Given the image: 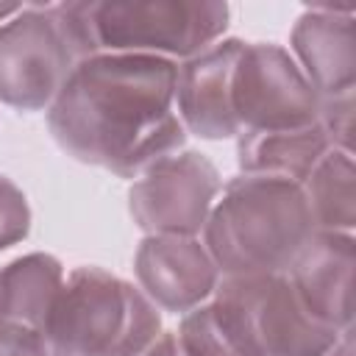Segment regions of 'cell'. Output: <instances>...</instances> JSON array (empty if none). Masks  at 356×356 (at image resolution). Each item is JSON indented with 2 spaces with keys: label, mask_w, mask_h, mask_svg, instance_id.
<instances>
[{
  "label": "cell",
  "mask_w": 356,
  "mask_h": 356,
  "mask_svg": "<svg viewBox=\"0 0 356 356\" xmlns=\"http://www.w3.org/2000/svg\"><path fill=\"white\" fill-rule=\"evenodd\" d=\"M178 64L139 53H97L72 70L47 108L58 147L120 178H136L178 153L186 131L175 111Z\"/></svg>",
  "instance_id": "obj_1"
},
{
  "label": "cell",
  "mask_w": 356,
  "mask_h": 356,
  "mask_svg": "<svg viewBox=\"0 0 356 356\" xmlns=\"http://www.w3.org/2000/svg\"><path fill=\"white\" fill-rule=\"evenodd\" d=\"M317 231L300 184L270 175L228 181L203 225V245L220 275L286 273Z\"/></svg>",
  "instance_id": "obj_2"
},
{
  "label": "cell",
  "mask_w": 356,
  "mask_h": 356,
  "mask_svg": "<svg viewBox=\"0 0 356 356\" xmlns=\"http://www.w3.org/2000/svg\"><path fill=\"white\" fill-rule=\"evenodd\" d=\"M78 58L139 53L186 61L228 28L231 8L220 0H81L53 3Z\"/></svg>",
  "instance_id": "obj_3"
},
{
  "label": "cell",
  "mask_w": 356,
  "mask_h": 356,
  "mask_svg": "<svg viewBox=\"0 0 356 356\" xmlns=\"http://www.w3.org/2000/svg\"><path fill=\"white\" fill-rule=\"evenodd\" d=\"M50 356H142L161 334L159 309L103 267H75L42 328Z\"/></svg>",
  "instance_id": "obj_4"
},
{
  "label": "cell",
  "mask_w": 356,
  "mask_h": 356,
  "mask_svg": "<svg viewBox=\"0 0 356 356\" xmlns=\"http://www.w3.org/2000/svg\"><path fill=\"white\" fill-rule=\"evenodd\" d=\"M211 300L228 314L253 356H328L348 334L320 323L286 273L220 275Z\"/></svg>",
  "instance_id": "obj_5"
},
{
  "label": "cell",
  "mask_w": 356,
  "mask_h": 356,
  "mask_svg": "<svg viewBox=\"0 0 356 356\" xmlns=\"http://www.w3.org/2000/svg\"><path fill=\"white\" fill-rule=\"evenodd\" d=\"M78 61L53 3L22 6L0 25V100L17 111H47Z\"/></svg>",
  "instance_id": "obj_6"
},
{
  "label": "cell",
  "mask_w": 356,
  "mask_h": 356,
  "mask_svg": "<svg viewBox=\"0 0 356 356\" xmlns=\"http://www.w3.org/2000/svg\"><path fill=\"white\" fill-rule=\"evenodd\" d=\"M220 189L222 178L203 153H170L136 175L128 211L147 236H197Z\"/></svg>",
  "instance_id": "obj_7"
},
{
  "label": "cell",
  "mask_w": 356,
  "mask_h": 356,
  "mask_svg": "<svg viewBox=\"0 0 356 356\" xmlns=\"http://www.w3.org/2000/svg\"><path fill=\"white\" fill-rule=\"evenodd\" d=\"M234 114L239 134L306 128L320 117V97L281 44L245 42L234 75Z\"/></svg>",
  "instance_id": "obj_8"
},
{
  "label": "cell",
  "mask_w": 356,
  "mask_h": 356,
  "mask_svg": "<svg viewBox=\"0 0 356 356\" xmlns=\"http://www.w3.org/2000/svg\"><path fill=\"white\" fill-rule=\"evenodd\" d=\"M242 50V39H220L178 64L175 111L184 131L209 142L239 134L234 114V75Z\"/></svg>",
  "instance_id": "obj_9"
},
{
  "label": "cell",
  "mask_w": 356,
  "mask_h": 356,
  "mask_svg": "<svg viewBox=\"0 0 356 356\" xmlns=\"http://www.w3.org/2000/svg\"><path fill=\"white\" fill-rule=\"evenodd\" d=\"M136 284L164 312L186 314L214 295L220 270L197 236H145L134 256Z\"/></svg>",
  "instance_id": "obj_10"
},
{
  "label": "cell",
  "mask_w": 356,
  "mask_h": 356,
  "mask_svg": "<svg viewBox=\"0 0 356 356\" xmlns=\"http://www.w3.org/2000/svg\"><path fill=\"white\" fill-rule=\"evenodd\" d=\"M353 234L314 231L286 267L303 306L334 331H353Z\"/></svg>",
  "instance_id": "obj_11"
},
{
  "label": "cell",
  "mask_w": 356,
  "mask_h": 356,
  "mask_svg": "<svg viewBox=\"0 0 356 356\" xmlns=\"http://www.w3.org/2000/svg\"><path fill=\"white\" fill-rule=\"evenodd\" d=\"M292 58L320 100L356 92V36L350 6H309L292 28Z\"/></svg>",
  "instance_id": "obj_12"
},
{
  "label": "cell",
  "mask_w": 356,
  "mask_h": 356,
  "mask_svg": "<svg viewBox=\"0 0 356 356\" xmlns=\"http://www.w3.org/2000/svg\"><path fill=\"white\" fill-rule=\"evenodd\" d=\"M328 150L334 147L320 122L306 128L253 131L236 136V164L242 175L286 178L300 186Z\"/></svg>",
  "instance_id": "obj_13"
},
{
  "label": "cell",
  "mask_w": 356,
  "mask_h": 356,
  "mask_svg": "<svg viewBox=\"0 0 356 356\" xmlns=\"http://www.w3.org/2000/svg\"><path fill=\"white\" fill-rule=\"evenodd\" d=\"M64 284V267L50 253H28L0 267V320L44 328L56 295Z\"/></svg>",
  "instance_id": "obj_14"
},
{
  "label": "cell",
  "mask_w": 356,
  "mask_h": 356,
  "mask_svg": "<svg viewBox=\"0 0 356 356\" xmlns=\"http://www.w3.org/2000/svg\"><path fill=\"white\" fill-rule=\"evenodd\" d=\"M303 192L320 231L353 234L356 225V164L353 153L328 150L303 181Z\"/></svg>",
  "instance_id": "obj_15"
},
{
  "label": "cell",
  "mask_w": 356,
  "mask_h": 356,
  "mask_svg": "<svg viewBox=\"0 0 356 356\" xmlns=\"http://www.w3.org/2000/svg\"><path fill=\"white\" fill-rule=\"evenodd\" d=\"M175 339L184 356H253L228 314L211 300L181 317Z\"/></svg>",
  "instance_id": "obj_16"
},
{
  "label": "cell",
  "mask_w": 356,
  "mask_h": 356,
  "mask_svg": "<svg viewBox=\"0 0 356 356\" xmlns=\"http://www.w3.org/2000/svg\"><path fill=\"white\" fill-rule=\"evenodd\" d=\"M31 231V206L25 192L6 175H0V253L22 242Z\"/></svg>",
  "instance_id": "obj_17"
},
{
  "label": "cell",
  "mask_w": 356,
  "mask_h": 356,
  "mask_svg": "<svg viewBox=\"0 0 356 356\" xmlns=\"http://www.w3.org/2000/svg\"><path fill=\"white\" fill-rule=\"evenodd\" d=\"M353 97L356 95H339V97L320 100L317 122L331 139V147L342 153H353V106H356Z\"/></svg>",
  "instance_id": "obj_18"
},
{
  "label": "cell",
  "mask_w": 356,
  "mask_h": 356,
  "mask_svg": "<svg viewBox=\"0 0 356 356\" xmlns=\"http://www.w3.org/2000/svg\"><path fill=\"white\" fill-rule=\"evenodd\" d=\"M0 356H50V348L39 328L0 320Z\"/></svg>",
  "instance_id": "obj_19"
},
{
  "label": "cell",
  "mask_w": 356,
  "mask_h": 356,
  "mask_svg": "<svg viewBox=\"0 0 356 356\" xmlns=\"http://www.w3.org/2000/svg\"><path fill=\"white\" fill-rule=\"evenodd\" d=\"M142 356H184V350H181V345H178V339H175V334L172 331H167V334H159V339L142 353Z\"/></svg>",
  "instance_id": "obj_20"
},
{
  "label": "cell",
  "mask_w": 356,
  "mask_h": 356,
  "mask_svg": "<svg viewBox=\"0 0 356 356\" xmlns=\"http://www.w3.org/2000/svg\"><path fill=\"white\" fill-rule=\"evenodd\" d=\"M328 356H353V331H348V334L339 339V345H337Z\"/></svg>",
  "instance_id": "obj_21"
},
{
  "label": "cell",
  "mask_w": 356,
  "mask_h": 356,
  "mask_svg": "<svg viewBox=\"0 0 356 356\" xmlns=\"http://www.w3.org/2000/svg\"><path fill=\"white\" fill-rule=\"evenodd\" d=\"M19 11H22V3H0V22L11 19V17L19 14Z\"/></svg>",
  "instance_id": "obj_22"
}]
</instances>
